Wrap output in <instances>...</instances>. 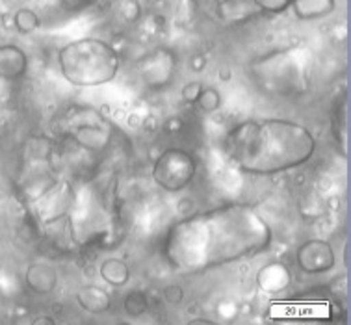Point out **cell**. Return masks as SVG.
Segmentation results:
<instances>
[{
  "instance_id": "1",
  "label": "cell",
  "mask_w": 351,
  "mask_h": 325,
  "mask_svg": "<svg viewBox=\"0 0 351 325\" xmlns=\"http://www.w3.org/2000/svg\"><path fill=\"white\" fill-rule=\"evenodd\" d=\"M274 232L255 206L219 204L182 217L167 230L162 255L173 272L195 275L264 253Z\"/></svg>"
},
{
  "instance_id": "2",
  "label": "cell",
  "mask_w": 351,
  "mask_h": 325,
  "mask_svg": "<svg viewBox=\"0 0 351 325\" xmlns=\"http://www.w3.org/2000/svg\"><path fill=\"white\" fill-rule=\"evenodd\" d=\"M227 153L243 173L268 177L305 166L318 149L313 130L285 117L245 119L227 134Z\"/></svg>"
},
{
  "instance_id": "3",
  "label": "cell",
  "mask_w": 351,
  "mask_h": 325,
  "mask_svg": "<svg viewBox=\"0 0 351 325\" xmlns=\"http://www.w3.org/2000/svg\"><path fill=\"white\" fill-rule=\"evenodd\" d=\"M58 67L71 86L99 88L117 78L121 58L104 39L80 38L60 49Z\"/></svg>"
},
{
  "instance_id": "4",
  "label": "cell",
  "mask_w": 351,
  "mask_h": 325,
  "mask_svg": "<svg viewBox=\"0 0 351 325\" xmlns=\"http://www.w3.org/2000/svg\"><path fill=\"white\" fill-rule=\"evenodd\" d=\"M253 82L271 95H295L306 91L313 73V52L303 45H290L256 58L251 64Z\"/></svg>"
},
{
  "instance_id": "5",
  "label": "cell",
  "mask_w": 351,
  "mask_h": 325,
  "mask_svg": "<svg viewBox=\"0 0 351 325\" xmlns=\"http://www.w3.org/2000/svg\"><path fill=\"white\" fill-rule=\"evenodd\" d=\"M197 156L182 147H167L156 156L151 167V179L160 190L177 193L192 184L197 175Z\"/></svg>"
},
{
  "instance_id": "6",
  "label": "cell",
  "mask_w": 351,
  "mask_h": 325,
  "mask_svg": "<svg viewBox=\"0 0 351 325\" xmlns=\"http://www.w3.org/2000/svg\"><path fill=\"white\" fill-rule=\"evenodd\" d=\"M69 134L78 147L88 153H101L112 141V125L99 112L90 108L78 110L71 119Z\"/></svg>"
},
{
  "instance_id": "7",
  "label": "cell",
  "mask_w": 351,
  "mask_h": 325,
  "mask_svg": "<svg viewBox=\"0 0 351 325\" xmlns=\"http://www.w3.org/2000/svg\"><path fill=\"white\" fill-rule=\"evenodd\" d=\"M292 2L294 0H219L216 12L219 21L227 25H240L255 17L288 12Z\"/></svg>"
},
{
  "instance_id": "8",
  "label": "cell",
  "mask_w": 351,
  "mask_h": 325,
  "mask_svg": "<svg viewBox=\"0 0 351 325\" xmlns=\"http://www.w3.org/2000/svg\"><path fill=\"white\" fill-rule=\"evenodd\" d=\"M177 71V58L166 47L147 52L138 62V75L149 90H162L171 82Z\"/></svg>"
},
{
  "instance_id": "9",
  "label": "cell",
  "mask_w": 351,
  "mask_h": 325,
  "mask_svg": "<svg viewBox=\"0 0 351 325\" xmlns=\"http://www.w3.org/2000/svg\"><path fill=\"white\" fill-rule=\"evenodd\" d=\"M295 264L303 274L322 275L331 272L337 264V255L331 242L324 238H311L295 251Z\"/></svg>"
},
{
  "instance_id": "10",
  "label": "cell",
  "mask_w": 351,
  "mask_h": 325,
  "mask_svg": "<svg viewBox=\"0 0 351 325\" xmlns=\"http://www.w3.org/2000/svg\"><path fill=\"white\" fill-rule=\"evenodd\" d=\"M30 67V60L19 45L4 43L0 45V78L8 82H17L25 77Z\"/></svg>"
},
{
  "instance_id": "11",
  "label": "cell",
  "mask_w": 351,
  "mask_h": 325,
  "mask_svg": "<svg viewBox=\"0 0 351 325\" xmlns=\"http://www.w3.org/2000/svg\"><path fill=\"white\" fill-rule=\"evenodd\" d=\"M25 282L36 296H49L58 287V269L49 262H34L26 269Z\"/></svg>"
},
{
  "instance_id": "12",
  "label": "cell",
  "mask_w": 351,
  "mask_h": 325,
  "mask_svg": "<svg viewBox=\"0 0 351 325\" xmlns=\"http://www.w3.org/2000/svg\"><path fill=\"white\" fill-rule=\"evenodd\" d=\"M290 282H292V274H290V269L285 264H281V262L266 264L256 274V285L261 287L262 292L271 293V296L287 290L290 287Z\"/></svg>"
},
{
  "instance_id": "13",
  "label": "cell",
  "mask_w": 351,
  "mask_h": 325,
  "mask_svg": "<svg viewBox=\"0 0 351 325\" xmlns=\"http://www.w3.org/2000/svg\"><path fill=\"white\" fill-rule=\"evenodd\" d=\"M75 300H77L78 306L82 309L84 313L90 314L106 313L110 305H112L110 293L102 287H97V285H84L82 288H78Z\"/></svg>"
},
{
  "instance_id": "14",
  "label": "cell",
  "mask_w": 351,
  "mask_h": 325,
  "mask_svg": "<svg viewBox=\"0 0 351 325\" xmlns=\"http://www.w3.org/2000/svg\"><path fill=\"white\" fill-rule=\"evenodd\" d=\"M337 8V0H294L288 10H292L295 19L318 21L329 17Z\"/></svg>"
},
{
  "instance_id": "15",
  "label": "cell",
  "mask_w": 351,
  "mask_h": 325,
  "mask_svg": "<svg viewBox=\"0 0 351 325\" xmlns=\"http://www.w3.org/2000/svg\"><path fill=\"white\" fill-rule=\"evenodd\" d=\"M99 275L101 279L114 288H123L130 280V268L128 264L121 258H115V256H110V258H104L99 266Z\"/></svg>"
},
{
  "instance_id": "16",
  "label": "cell",
  "mask_w": 351,
  "mask_h": 325,
  "mask_svg": "<svg viewBox=\"0 0 351 325\" xmlns=\"http://www.w3.org/2000/svg\"><path fill=\"white\" fill-rule=\"evenodd\" d=\"M41 25L39 15L30 8H21L13 13V26L19 34H32L36 32Z\"/></svg>"
},
{
  "instance_id": "17",
  "label": "cell",
  "mask_w": 351,
  "mask_h": 325,
  "mask_svg": "<svg viewBox=\"0 0 351 325\" xmlns=\"http://www.w3.org/2000/svg\"><path fill=\"white\" fill-rule=\"evenodd\" d=\"M123 309L128 316H141V314L149 313V298L147 293L141 292V290H132L125 296L123 300Z\"/></svg>"
},
{
  "instance_id": "18",
  "label": "cell",
  "mask_w": 351,
  "mask_h": 325,
  "mask_svg": "<svg viewBox=\"0 0 351 325\" xmlns=\"http://www.w3.org/2000/svg\"><path fill=\"white\" fill-rule=\"evenodd\" d=\"M195 104L203 110L204 114H214V112H217V110L221 108L223 97H221V93H219L216 88H212L210 86V88H203V91H201V95H199Z\"/></svg>"
},
{
  "instance_id": "19",
  "label": "cell",
  "mask_w": 351,
  "mask_h": 325,
  "mask_svg": "<svg viewBox=\"0 0 351 325\" xmlns=\"http://www.w3.org/2000/svg\"><path fill=\"white\" fill-rule=\"evenodd\" d=\"M203 84L197 82V80H195V82H188L184 88L180 90V99L184 102H188V104H195L199 95H201V91H203Z\"/></svg>"
},
{
  "instance_id": "20",
  "label": "cell",
  "mask_w": 351,
  "mask_h": 325,
  "mask_svg": "<svg viewBox=\"0 0 351 325\" xmlns=\"http://www.w3.org/2000/svg\"><path fill=\"white\" fill-rule=\"evenodd\" d=\"M182 298H184V290H182V287H179V285H167V287L164 288V300H166L167 303L179 305L180 301H182Z\"/></svg>"
},
{
  "instance_id": "21",
  "label": "cell",
  "mask_w": 351,
  "mask_h": 325,
  "mask_svg": "<svg viewBox=\"0 0 351 325\" xmlns=\"http://www.w3.org/2000/svg\"><path fill=\"white\" fill-rule=\"evenodd\" d=\"M121 15L127 21H136L140 17V6L136 0H125L121 4Z\"/></svg>"
},
{
  "instance_id": "22",
  "label": "cell",
  "mask_w": 351,
  "mask_h": 325,
  "mask_svg": "<svg viewBox=\"0 0 351 325\" xmlns=\"http://www.w3.org/2000/svg\"><path fill=\"white\" fill-rule=\"evenodd\" d=\"M182 127H184V123H182L180 117H169V119H166V123H164V130H166L167 134H179L180 130H182Z\"/></svg>"
},
{
  "instance_id": "23",
  "label": "cell",
  "mask_w": 351,
  "mask_h": 325,
  "mask_svg": "<svg viewBox=\"0 0 351 325\" xmlns=\"http://www.w3.org/2000/svg\"><path fill=\"white\" fill-rule=\"evenodd\" d=\"M62 2H65V4L71 8H78V6H86V4H90V2H93V0H62Z\"/></svg>"
},
{
  "instance_id": "24",
  "label": "cell",
  "mask_w": 351,
  "mask_h": 325,
  "mask_svg": "<svg viewBox=\"0 0 351 325\" xmlns=\"http://www.w3.org/2000/svg\"><path fill=\"white\" fill-rule=\"evenodd\" d=\"M34 324H56V320L49 318V316H41V318L34 320Z\"/></svg>"
},
{
  "instance_id": "25",
  "label": "cell",
  "mask_w": 351,
  "mask_h": 325,
  "mask_svg": "<svg viewBox=\"0 0 351 325\" xmlns=\"http://www.w3.org/2000/svg\"><path fill=\"white\" fill-rule=\"evenodd\" d=\"M192 324H212V320H208V318H204V320L197 318V320H192Z\"/></svg>"
}]
</instances>
